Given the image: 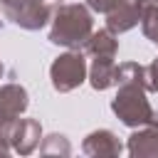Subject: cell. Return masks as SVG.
I'll list each match as a JSON object with an SVG mask.
<instances>
[{
  "instance_id": "1",
  "label": "cell",
  "mask_w": 158,
  "mask_h": 158,
  "mask_svg": "<svg viewBox=\"0 0 158 158\" xmlns=\"http://www.w3.org/2000/svg\"><path fill=\"white\" fill-rule=\"evenodd\" d=\"M118 91L111 99V111L116 114V118L128 126V128H138L153 121L156 109L148 101V72L143 64L138 62H121L116 64V84Z\"/></svg>"
},
{
  "instance_id": "2",
  "label": "cell",
  "mask_w": 158,
  "mask_h": 158,
  "mask_svg": "<svg viewBox=\"0 0 158 158\" xmlns=\"http://www.w3.org/2000/svg\"><path fill=\"white\" fill-rule=\"evenodd\" d=\"M49 42L67 49H84L86 40L94 32V17L89 5L81 2H67L57 5L52 20H49Z\"/></svg>"
},
{
  "instance_id": "3",
  "label": "cell",
  "mask_w": 158,
  "mask_h": 158,
  "mask_svg": "<svg viewBox=\"0 0 158 158\" xmlns=\"http://www.w3.org/2000/svg\"><path fill=\"white\" fill-rule=\"evenodd\" d=\"M57 5L59 0H0V10L5 20L30 32L42 30L52 20Z\"/></svg>"
},
{
  "instance_id": "4",
  "label": "cell",
  "mask_w": 158,
  "mask_h": 158,
  "mask_svg": "<svg viewBox=\"0 0 158 158\" xmlns=\"http://www.w3.org/2000/svg\"><path fill=\"white\" fill-rule=\"evenodd\" d=\"M86 74H89V64H86L81 49H69L49 64V81H52L54 91H59V94H67V91H74L77 86H81L86 81Z\"/></svg>"
},
{
  "instance_id": "5",
  "label": "cell",
  "mask_w": 158,
  "mask_h": 158,
  "mask_svg": "<svg viewBox=\"0 0 158 158\" xmlns=\"http://www.w3.org/2000/svg\"><path fill=\"white\" fill-rule=\"evenodd\" d=\"M30 106V94L22 84H2L0 86V141L7 143L10 126L17 116H22Z\"/></svg>"
},
{
  "instance_id": "6",
  "label": "cell",
  "mask_w": 158,
  "mask_h": 158,
  "mask_svg": "<svg viewBox=\"0 0 158 158\" xmlns=\"http://www.w3.org/2000/svg\"><path fill=\"white\" fill-rule=\"evenodd\" d=\"M42 141V126L37 118H15L7 133V146L17 156H30L40 148Z\"/></svg>"
},
{
  "instance_id": "7",
  "label": "cell",
  "mask_w": 158,
  "mask_h": 158,
  "mask_svg": "<svg viewBox=\"0 0 158 158\" xmlns=\"http://www.w3.org/2000/svg\"><path fill=\"white\" fill-rule=\"evenodd\" d=\"M148 2L151 0H123V2H118L114 10L106 12V27L114 35L133 30L141 22V15H143V10H146Z\"/></svg>"
},
{
  "instance_id": "8",
  "label": "cell",
  "mask_w": 158,
  "mask_h": 158,
  "mask_svg": "<svg viewBox=\"0 0 158 158\" xmlns=\"http://www.w3.org/2000/svg\"><path fill=\"white\" fill-rule=\"evenodd\" d=\"M126 151L131 158H158V111L151 123L133 128L128 136Z\"/></svg>"
},
{
  "instance_id": "9",
  "label": "cell",
  "mask_w": 158,
  "mask_h": 158,
  "mask_svg": "<svg viewBox=\"0 0 158 158\" xmlns=\"http://www.w3.org/2000/svg\"><path fill=\"white\" fill-rule=\"evenodd\" d=\"M81 151L89 158H118L123 153V146H121V141L114 131L99 128V131H91L81 141Z\"/></svg>"
},
{
  "instance_id": "10",
  "label": "cell",
  "mask_w": 158,
  "mask_h": 158,
  "mask_svg": "<svg viewBox=\"0 0 158 158\" xmlns=\"http://www.w3.org/2000/svg\"><path fill=\"white\" fill-rule=\"evenodd\" d=\"M91 89L96 91H106L116 84V59L114 57H94L89 74H86Z\"/></svg>"
},
{
  "instance_id": "11",
  "label": "cell",
  "mask_w": 158,
  "mask_h": 158,
  "mask_svg": "<svg viewBox=\"0 0 158 158\" xmlns=\"http://www.w3.org/2000/svg\"><path fill=\"white\" fill-rule=\"evenodd\" d=\"M84 52L94 59V57H114L118 54V35H114L109 27L104 30H94L91 37L84 44Z\"/></svg>"
},
{
  "instance_id": "12",
  "label": "cell",
  "mask_w": 158,
  "mask_h": 158,
  "mask_svg": "<svg viewBox=\"0 0 158 158\" xmlns=\"http://www.w3.org/2000/svg\"><path fill=\"white\" fill-rule=\"evenodd\" d=\"M40 153H42V156H69V153H72L69 138H67L64 133L42 136V141H40Z\"/></svg>"
},
{
  "instance_id": "13",
  "label": "cell",
  "mask_w": 158,
  "mask_h": 158,
  "mask_svg": "<svg viewBox=\"0 0 158 158\" xmlns=\"http://www.w3.org/2000/svg\"><path fill=\"white\" fill-rule=\"evenodd\" d=\"M138 25H141L146 40H151L153 44H158V5H156V0H151V2L146 5Z\"/></svg>"
},
{
  "instance_id": "14",
  "label": "cell",
  "mask_w": 158,
  "mask_h": 158,
  "mask_svg": "<svg viewBox=\"0 0 158 158\" xmlns=\"http://www.w3.org/2000/svg\"><path fill=\"white\" fill-rule=\"evenodd\" d=\"M118 2H123V0H86L89 10H94V12H101V15H106L109 10H114Z\"/></svg>"
},
{
  "instance_id": "15",
  "label": "cell",
  "mask_w": 158,
  "mask_h": 158,
  "mask_svg": "<svg viewBox=\"0 0 158 158\" xmlns=\"http://www.w3.org/2000/svg\"><path fill=\"white\" fill-rule=\"evenodd\" d=\"M146 72H148V84H151V91H156L158 94V57L146 67Z\"/></svg>"
},
{
  "instance_id": "16",
  "label": "cell",
  "mask_w": 158,
  "mask_h": 158,
  "mask_svg": "<svg viewBox=\"0 0 158 158\" xmlns=\"http://www.w3.org/2000/svg\"><path fill=\"white\" fill-rule=\"evenodd\" d=\"M7 153H10V146H7V143H2V141H0V156H7Z\"/></svg>"
},
{
  "instance_id": "17",
  "label": "cell",
  "mask_w": 158,
  "mask_h": 158,
  "mask_svg": "<svg viewBox=\"0 0 158 158\" xmlns=\"http://www.w3.org/2000/svg\"><path fill=\"white\" fill-rule=\"evenodd\" d=\"M2 74H5V67H2V62H0V77H2Z\"/></svg>"
},
{
  "instance_id": "18",
  "label": "cell",
  "mask_w": 158,
  "mask_h": 158,
  "mask_svg": "<svg viewBox=\"0 0 158 158\" xmlns=\"http://www.w3.org/2000/svg\"><path fill=\"white\" fill-rule=\"evenodd\" d=\"M156 5H158V0H156Z\"/></svg>"
}]
</instances>
